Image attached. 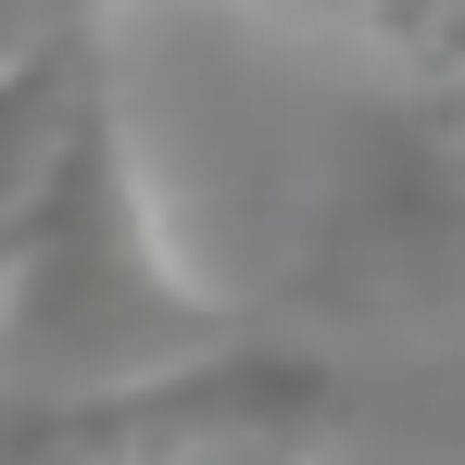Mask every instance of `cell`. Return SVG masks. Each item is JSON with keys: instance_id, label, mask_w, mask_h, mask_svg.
I'll use <instances>...</instances> for the list:
<instances>
[{"instance_id": "cell-1", "label": "cell", "mask_w": 465, "mask_h": 465, "mask_svg": "<svg viewBox=\"0 0 465 465\" xmlns=\"http://www.w3.org/2000/svg\"><path fill=\"white\" fill-rule=\"evenodd\" d=\"M227 340H239L227 290H202L163 252L152 176H139V139H126V88H101L25 264L0 277V402H88V390L202 365Z\"/></svg>"}, {"instance_id": "cell-2", "label": "cell", "mask_w": 465, "mask_h": 465, "mask_svg": "<svg viewBox=\"0 0 465 465\" xmlns=\"http://www.w3.org/2000/svg\"><path fill=\"white\" fill-rule=\"evenodd\" d=\"M302 290L378 327H465V64L352 114Z\"/></svg>"}, {"instance_id": "cell-3", "label": "cell", "mask_w": 465, "mask_h": 465, "mask_svg": "<svg viewBox=\"0 0 465 465\" xmlns=\"http://www.w3.org/2000/svg\"><path fill=\"white\" fill-rule=\"evenodd\" d=\"M352 428V378L302 340H227L202 365L88 390V402H0V465H327Z\"/></svg>"}, {"instance_id": "cell-4", "label": "cell", "mask_w": 465, "mask_h": 465, "mask_svg": "<svg viewBox=\"0 0 465 465\" xmlns=\"http://www.w3.org/2000/svg\"><path fill=\"white\" fill-rule=\"evenodd\" d=\"M101 88H114V0L51 13L38 38L0 51V277L25 264V239H38L51 189H64L88 114H101Z\"/></svg>"}, {"instance_id": "cell-5", "label": "cell", "mask_w": 465, "mask_h": 465, "mask_svg": "<svg viewBox=\"0 0 465 465\" xmlns=\"http://www.w3.org/2000/svg\"><path fill=\"white\" fill-rule=\"evenodd\" d=\"M51 13H88V0H0V51H13V38H38Z\"/></svg>"}, {"instance_id": "cell-6", "label": "cell", "mask_w": 465, "mask_h": 465, "mask_svg": "<svg viewBox=\"0 0 465 465\" xmlns=\"http://www.w3.org/2000/svg\"><path fill=\"white\" fill-rule=\"evenodd\" d=\"M378 13H390V25H428L440 0H365V25H378Z\"/></svg>"}]
</instances>
